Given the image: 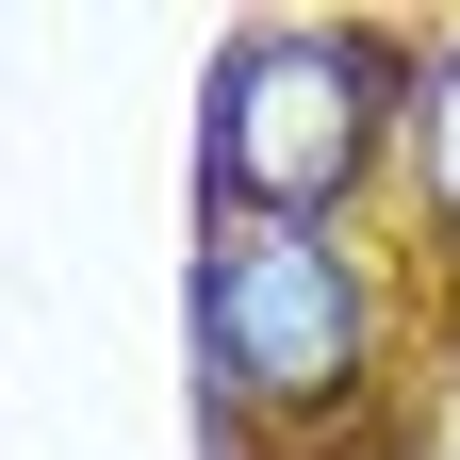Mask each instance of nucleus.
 <instances>
[{
  "instance_id": "obj_1",
  "label": "nucleus",
  "mask_w": 460,
  "mask_h": 460,
  "mask_svg": "<svg viewBox=\"0 0 460 460\" xmlns=\"http://www.w3.org/2000/svg\"><path fill=\"white\" fill-rule=\"evenodd\" d=\"M394 99H411L394 33H362V17H247L214 49V99H198L214 230H345V198L394 148Z\"/></svg>"
},
{
  "instance_id": "obj_2",
  "label": "nucleus",
  "mask_w": 460,
  "mask_h": 460,
  "mask_svg": "<svg viewBox=\"0 0 460 460\" xmlns=\"http://www.w3.org/2000/svg\"><path fill=\"white\" fill-rule=\"evenodd\" d=\"M198 378L247 428H329L378 378V279L345 230H198Z\"/></svg>"
},
{
  "instance_id": "obj_3",
  "label": "nucleus",
  "mask_w": 460,
  "mask_h": 460,
  "mask_svg": "<svg viewBox=\"0 0 460 460\" xmlns=\"http://www.w3.org/2000/svg\"><path fill=\"white\" fill-rule=\"evenodd\" d=\"M394 148H411V214L460 247V33L411 66V99H394Z\"/></svg>"
}]
</instances>
